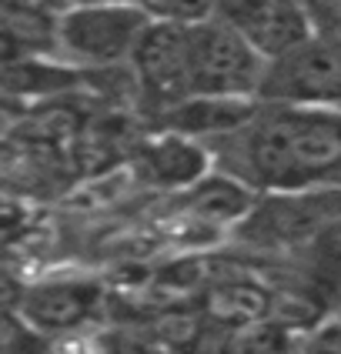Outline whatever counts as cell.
<instances>
[{"label":"cell","mask_w":341,"mask_h":354,"mask_svg":"<svg viewBox=\"0 0 341 354\" xmlns=\"http://www.w3.org/2000/svg\"><path fill=\"white\" fill-rule=\"evenodd\" d=\"M214 167L268 191H341V107L261 104L234 134L208 140Z\"/></svg>","instance_id":"cell-1"},{"label":"cell","mask_w":341,"mask_h":354,"mask_svg":"<svg viewBox=\"0 0 341 354\" xmlns=\"http://www.w3.org/2000/svg\"><path fill=\"white\" fill-rule=\"evenodd\" d=\"M338 221L341 191H268L238 224V237L255 251L291 254Z\"/></svg>","instance_id":"cell-2"},{"label":"cell","mask_w":341,"mask_h":354,"mask_svg":"<svg viewBox=\"0 0 341 354\" xmlns=\"http://www.w3.org/2000/svg\"><path fill=\"white\" fill-rule=\"evenodd\" d=\"M0 30L17 37L24 47L34 40L57 37V24L30 0H0Z\"/></svg>","instance_id":"cell-15"},{"label":"cell","mask_w":341,"mask_h":354,"mask_svg":"<svg viewBox=\"0 0 341 354\" xmlns=\"http://www.w3.org/2000/svg\"><path fill=\"white\" fill-rule=\"evenodd\" d=\"M301 335L271 317L241 324L221 335L218 354H298Z\"/></svg>","instance_id":"cell-13"},{"label":"cell","mask_w":341,"mask_h":354,"mask_svg":"<svg viewBox=\"0 0 341 354\" xmlns=\"http://www.w3.org/2000/svg\"><path fill=\"white\" fill-rule=\"evenodd\" d=\"M94 354H167L151 328H111L94 337Z\"/></svg>","instance_id":"cell-18"},{"label":"cell","mask_w":341,"mask_h":354,"mask_svg":"<svg viewBox=\"0 0 341 354\" xmlns=\"http://www.w3.org/2000/svg\"><path fill=\"white\" fill-rule=\"evenodd\" d=\"M77 84V71L40 64V60L20 57L7 67H0V87L10 94H60Z\"/></svg>","instance_id":"cell-14"},{"label":"cell","mask_w":341,"mask_h":354,"mask_svg":"<svg viewBox=\"0 0 341 354\" xmlns=\"http://www.w3.org/2000/svg\"><path fill=\"white\" fill-rule=\"evenodd\" d=\"M20 295H24V288H20L10 274H3V271H0V308H17Z\"/></svg>","instance_id":"cell-20"},{"label":"cell","mask_w":341,"mask_h":354,"mask_svg":"<svg viewBox=\"0 0 341 354\" xmlns=\"http://www.w3.org/2000/svg\"><path fill=\"white\" fill-rule=\"evenodd\" d=\"M211 167H214L211 151L201 140L174 134V131H167L158 140L144 144L138 154L140 177L147 184H154V187H167V191H187Z\"/></svg>","instance_id":"cell-9"},{"label":"cell","mask_w":341,"mask_h":354,"mask_svg":"<svg viewBox=\"0 0 341 354\" xmlns=\"http://www.w3.org/2000/svg\"><path fill=\"white\" fill-rule=\"evenodd\" d=\"M151 17L140 3L104 0V3H80L57 20V44L77 60L91 67H107L134 57Z\"/></svg>","instance_id":"cell-4"},{"label":"cell","mask_w":341,"mask_h":354,"mask_svg":"<svg viewBox=\"0 0 341 354\" xmlns=\"http://www.w3.org/2000/svg\"><path fill=\"white\" fill-rule=\"evenodd\" d=\"M258 107L261 100L248 97H187L174 104L171 111H164V124L167 131L184 134V138L214 140L244 127Z\"/></svg>","instance_id":"cell-10"},{"label":"cell","mask_w":341,"mask_h":354,"mask_svg":"<svg viewBox=\"0 0 341 354\" xmlns=\"http://www.w3.org/2000/svg\"><path fill=\"white\" fill-rule=\"evenodd\" d=\"M147 10L151 20H164V24H178V27H194L214 17L218 0H138Z\"/></svg>","instance_id":"cell-17"},{"label":"cell","mask_w":341,"mask_h":354,"mask_svg":"<svg viewBox=\"0 0 341 354\" xmlns=\"http://www.w3.org/2000/svg\"><path fill=\"white\" fill-rule=\"evenodd\" d=\"M258 191L248 187L244 180L211 167L201 180H194L181 194V204L187 214H194L204 224H241L251 214V207L258 204Z\"/></svg>","instance_id":"cell-12"},{"label":"cell","mask_w":341,"mask_h":354,"mask_svg":"<svg viewBox=\"0 0 341 354\" xmlns=\"http://www.w3.org/2000/svg\"><path fill=\"white\" fill-rule=\"evenodd\" d=\"M0 354H50V337L30 328L17 308H0Z\"/></svg>","instance_id":"cell-16"},{"label":"cell","mask_w":341,"mask_h":354,"mask_svg":"<svg viewBox=\"0 0 341 354\" xmlns=\"http://www.w3.org/2000/svg\"><path fill=\"white\" fill-rule=\"evenodd\" d=\"M298 354H341V321H321L304 331Z\"/></svg>","instance_id":"cell-19"},{"label":"cell","mask_w":341,"mask_h":354,"mask_svg":"<svg viewBox=\"0 0 341 354\" xmlns=\"http://www.w3.org/2000/svg\"><path fill=\"white\" fill-rule=\"evenodd\" d=\"M191 37V97L258 100L268 60L234 27L211 17L187 27Z\"/></svg>","instance_id":"cell-3"},{"label":"cell","mask_w":341,"mask_h":354,"mask_svg":"<svg viewBox=\"0 0 341 354\" xmlns=\"http://www.w3.org/2000/svg\"><path fill=\"white\" fill-rule=\"evenodd\" d=\"M104 288L98 281L84 277H50L27 284L17 301V311L30 328H37L44 337H67L80 331L87 321L100 315Z\"/></svg>","instance_id":"cell-8"},{"label":"cell","mask_w":341,"mask_h":354,"mask_svg":"<svg viewBox=\"0 0 341 354\" xmlns=\"http://www.w3.org/2000/svg\"><path fill=\"white\" fill-rule=\"evenodd\" d=\"M214 17L234 27L264 60L281 57L315 37L304 0H218Z\"/></svg>","instance_id":"cell-7"},{"label":"cell","mask_w":341,"mask_h":354,"mask_svg":"<svg viewBox=\"0 0 341 354\" xmlns=\"http://www.w3.org/2000/svg\"><path fill=\"white\" fill-rule=\"evenodd\" d=\"M134 74L144 97L158 104V111H171L174 104L191 97V37L187 27L151 20L140 44L134 47Z\"/></svg>","instance_id":"cell-6"},{"label":"cell","mask_w":341,"mask_h":354,"mask_svg":"<svg viewBox=\"0 0 341 354\" xmlns=\"http://www.w3.org/2000/svg\"><path fill=\"white\" fill-rule=\"evenodd\" d=\"M198 311L214 328L231 331V328L268 317L271 288L255 281V277H218V281L204 284V291L198 297Z\"/></svg>","instance_id":"cell-11"},{"label":"cell","mask_w":341,"mask_h":354,"mask_svg":"<svg viewBox=\"0 0 341 354\" xmlns=\"http://www.w3.org/2000/svg\"><path fill=\"white\" fill-rule=\"evenodd\" d=\"M258 100L284 107H341V40L315 34L268 60Z\"/></svg>","instance_id":"cell-5"}]
</instances>
